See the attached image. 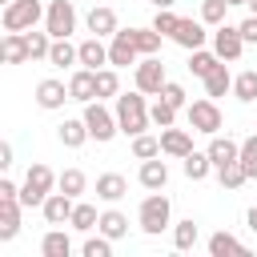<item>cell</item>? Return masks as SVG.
<instances>
[{
	"label": "cell",
	"mask_w": 257,
	"mask_h": 257,
	"mask_svg": "<svg viewBox=\"0 0 257 257\" xmlns=\"http://www.w3.org/2000/svg\"><path fill=\"white\" fill-rule=\"evenodd\" d=\"M24 36H28V52H32V60H48V48H52V32H48V28H44V32L28 28Z\"/></svg>",
	"instance_id": "37"
},
{
	"label": "cell",
	"mask_w": 257,
	"mask_h": 257,
	"mask_svg": "<svg viewBox=\"0 0 257 257\" xmlns=\"http://www.w3.org/2000/svg\"><path fill=\"white\" fill-rule=\"evenodd\" d=\"M213 52H217L225 64H233V60L245 52V36H241V28H237V24H217V32H213Z\"/></svg>",
	"instance_id": "9"
},
{
	"label": "cell",
	"mask_w": 257,
	"mask_h": 257,
	"mask_svg": "<svg viewBox=\"0 0 257 257\" xmlns=\"http://www.w3.org/2000/svg\"><path fill=\"white\" fill-rule=\"evenodd\" d=\"M149 112H153V124H161V128H169V124L177 120V104H169L165 96H157V104H153Z\"/></svg>",
	"instance_id": "42"
},
{
	"label": "cell",
	"mask_w": 257,
	"mask_h": 257,
	"mask_svg": "<svg viewBox=\"0 0 257 257\" xmlns=\"http://www.w3.org/2000/svg\"><path fill=\"white\" fill-rule=\"evenodd\" d=\"M96 229H100L104 237H112V241H120V237L128 233V217H124L120 209H104V213H100V221H96Z\"/></svg>",
	"instance_id": "25"
},
{
	"label": "cell",
	"mask_w": 257,
	"mask_h": 257,
	"mask_svg": "<svg viewBox=\"0 0 257 257\" xmlns=\"http://www.w3.org/2000/svg\"><path fill=\"white\" fill-rule=\"evenodd\" d=\"M124 193H128V181H124L120 173H100V177H96V197H100V201L116 205Z\"/></svg>",
	"instance_id": "22"
},
{
	"label": "cell",
	"mask_w": 257,
	"mask_h": 257,
	"mask_svg": "<svg viewBox=\"0 0 257 257\" xmlns=\"http://www.w3.org/2000/svg\"><path fill=\"white\" fill-rule=\"evenodd\" d=\"M245 225H249V229H253V233H257V205H253V209H249V213H245Z\"/></svg>",
	"instance_id": "49"
},
{
	"label": "cell",
	"mask_w": 257,
	"mask_h": 257,
	"mask_svg": "<svg viewBox=\"0 0 257 257\" xmlns=\"http://www.w3.org/2000/svg\"><path fill=\"white\" fill-rule=\"evenodd\" d=\"M48 64H52V68H72V64H80V44H68V36L52 40V48H48Z\"/></svg>",
	"instance_id": "21"
},
{
	"label": "cell",
	"mask_w": 257,
	"mask_h": 257,
	"mask_svg": "<svg viewBox=\"0 0 257 257\" xmlns=\"http://www.w3.org/2000/svg\"><path fill=\"white\" fill-rule=\"evenodd\" d=\"M241 169H245L249 177H257V133L241 141Z\"/></svg>",
	"instance_id": "44"
},
{
	"label": "cell",
	"mask_w": 257,
	"mask_h": 257,
	"mask_svg": "<svg viewBox=\"0 0 257 257\" xmlns=\"http://www.w3.org/2000/svg\"><path fill=\"white\" fill-rule=\"evenodd\" d=\"M161 153H165V157H177V161L189 157V153H193V133H189V128H173V124L161 128Z\"/></svg>",
	"instance_id": "13"
},
{
	"label": "cell",
	"mask_w": 257,
	"mask_h": 257,
	"mask_svg": "<svg viewBox=\"0 0 257 257\" xmlns=\"http://www.w3.org/2000/svg\"><path fill=\"white\" fill-rule=\"evenodd\" d=\"M217 64H221V56H217V52H205V48H193V52H189V72H193V76H201V80H205Z\"/></svg>",
	"instance_id": "31"
},
{
	"label": "cell",
	"mask_w": 257,
	"mask_h": 257,
	"mask_svg": "<svg viewBox=\"0 0 257 257\" xmlns=\"http://www.w3.org/2000/svg\"><path fill=\"white\" fill-rule=\"evenodd\" d=\"M4 197H20V189H16L12 181H0V201H4Z\"/></svg>",
	"instance_id": "48"
},
{
	"label": "cell",
	"mask_w": 257,
	"mask_h": 257,
	"mask_svg": "<svg viewBox=\"0 0 257 257\" xmlns=\"http://www.w3.org/2000/svg\"><path fill=\"white\" fill-rule=\"evenodd\" d=\"M0 56H4V64H24V60H32V52H28V36H24V32H4V40H0Z\"/></svg>",
	"instance_id": "18"
},
{
	"label": "cell",
	"mask_w": 257,
	"mask_h": 257,
	"mask_svg": "<svg viewBox=\"0 0 257 257\" xmlns=\"http://www.w3.org/2000/svg\"><path fill=\"white\" fill-rule=\"evenodd\" d=\"M8 165H12V145L0 141V169H8Z\"/></svg>",
	"instance_id": "47"
},
{
	"label": "cell",
	"mask_w": 257,
	"mask_h": 257,
	"mask_svg": "<svg viewBox=\"0 0 257 257\" xmlns=\"http://www.w3.org/2000/svg\"><path fill=\"white\" fill-rule=\"evenodd\" d=\"M225 92H233V76H229L225 60H221V64L205 76V96H213V100H217V96H225Z\"/></svg>",
	"instance_id": "27"
},
{
	"label": "cell",
	"mask_w": 257,
	"mask_h": 257,
	"mask_svg": "<svg viewBox=\"0 0 257 257\" xmlns=\"http://www.w3.org/2000/svg\"><path fill=\"white\" fill-rule=\"evenodd\" d=\"M84 124H88V133H92L96 145H104V141H112V137L120 133L116 112H108L100 100H88V104H84Z\"/></svg>",
	"instance_id": "6"
},
{
	"label": "cell",
	"mask_w": 257,
	"mask_h": 257,
	"mask_svg": "<svg viewBox=\"0 0 257 257\" xmlns=\"http://www.w3.org/2000/svg\"><path fill=\"white\" fill-rule=\"evenodd\" d=\"M249 12H253V16H257V0H249Z\"/></svg>",
	"instance_id": "51"
},
{
	"label": "cell",
	"mask_w": 257,
	"mask_h": 257,
	"mask_svg": "<svg viewBox=\"0 0 257 257\" xmlns=\"http://www.w3.org/2000/svg\"><path fill=\"white\" fill-rule=\"evenodd\" d=\"M84 24H88V32H92V36H112V32L120 28V24H116V12H112V8H104V4H100V8H92V12L84 16Z\"/></svg>",
	"instance_id": "23"
},
{
	"label": "cell",
	"mask_w": 257,
	"mask_h": 257,
	"mask_svg": "<svg viewBox=\"0 0 257 257\" xmlns=\"http://www.w3.org/2000/svg\"><path fill=\"white\" fill-rule=\"evenodd\" d=\"M209 253H213V257H225V253H245V245H241L233 233H225V229H221V233H213V237H209Z\"/></svg>",
	"instance_id": "36"
},
{
	"label": "cell",
	"mask_w": 257,
	"mask_h": 257,
	"mask_svg": "<svg viewBox=\"0 0 257 257\" xmlns=\"http://www.w3.org/2000/svg\"><path fill=\"white\" fill-rule=\"evenodd\" d=\"M161 96H165L169 104H177V108H185V88H181L177 80H165V88H161Z\"/></svg>",
	"instance_id": "45"
},
{
	"label": "cell",
	"mask_w": 257,
	"mask_h": 257,
	"mask_svg": "<svg viewBox=\"0 0 257 257\" xmlns=\"http://www.w3.org/2000/svg\"><path fill=\"white\" fill-rule=\"evenodd\" d=\"M40 253H44V257H68V253H72V237H68L64 229H48L44 241H40Z\"/></svg>",
	"instance_id": "26"
},
{
	"label": "cell",
	"mask_w": 257,
	"mask_h": 257,
	"mask_svg": "<svg viewBox=\"0 0 257 257\" xmlns=\"http://www.w3.org/2000/svg\"><path fill=\"white\" fill-rule=\"evenodd\" d=\"M149 4H153V8H173L177 0H149Z\"/></svg>",
	"instance_id": "50"
},
{
	"label": "cell",
	"mask_w": 257,
	"mask_h": 257,
	"mask_svg": "<svg viewBox=\"0 0 257 257\" xmlns=\"http://www.w3.org/2000/svg\"><path fill=\"white\" fill-rule=\"evenodd\" d=\"M80 253H84V257H112V237H104V233H100V237H88V241L80 245Z\"/></svg>",
	"instance_id": "43"
},
{
	"label": "cell",
	"mask_w": 257,
	"mask_h": 257,
	"mask_svg": "<svg viewBox=\"0 0 257 257\" xmlns=\"http://www.w3.org/2000/svg\"><path fill=\"white\" fill-rule=\"evenodd\" d=\"M233 96L241 104H253L257 100V68H245V72L233 76Z\"/></svg>",
	"instance_id": "28"
},
{
	"label": "cell",
	"mask_w": 257,
	"mask_h": 257,
	"mask_svg": "<svg viewBox=\"0 0 257 257\" xmlns=\"http://www.w3.org/2000/svg\"><path fill=\"white\" fill-rule=\"evenodd\" d=\"M72 209H76V197H68V193H48L44 205H40V213H44L48 225H68Z\"/></svg>",
	"instance_id": "12"
},
{
	"label": "cell",
	"mask_w": 257,
	"mask_h": 257,
	"mask_svg": "<svg viewBox=\"0 0 257 257\" xmlns=\"http://www.w3.org/2000/svg\"><path fill=\"white\" fill-rule=\"evenodd\" d=\"M169 221H173V201H169L161 189L149 193V197L141 201V209H137V225H141V233L157 237L161 229H169Z\"/></svg>",
	"instance_id": "2"
},
{
	"label": "cell",
	"mask_w": 257,
	"mask_h": 257,
	"mask_svg": "<svg viewBox=\"0 0 257 257\" xmlns=\"http://www.w3.org/2000/svg\"><path fill=\"white\" fill-rule=\"evenodd\" d=\"M80 64H84V68H104V64H108L104 36H88V40H80Z\"/></svg>",
	"instance_id": "24"
},
{
	"label": "cell",
	"mask_w": 257,
	"mask_h": 257,
	"mask_svg": "<svg viewBox=\"0 0 257 257\" xmlns=\"http://www.w3.org/2000/svg\"><path fill=\"white\" fill-rule=\"evenodd\" d=\"M229 4H249V0H229Z\"/></svg>",
	"instance_id": "52"
},
{
	"label": "cell",
	"mask_w": 257,
	"mask_h": 257,
	"mask_svg": "<svg viewBox=\"0 0 257 257\" xmlns=\"http://www.w3.org/2000/svg\"><path fill=\"white\" fill-rule=\"evenodd\" d=\"M137 181H141L149 193H157V189H165V185H169V165H165V161H157V157H149V161H141Z\"/></svg>",
	"instance_id": "19"
},
{
	"label": "cell",
	"mask_w": 257,
	"mask_h": 257,
	"mask_svg": "<svg viewBox=\"0 0 257 257\" xmlns=\"http://www.w3.org/2000/svg\"><path fill=\"white\" fill-rule=\"evenodd\" d=\"M44 28L52 32V40L72 36L76 32V8H72V0H52L48 12H44Z\"/></svg>",
	"instance_id": "8"
},
{
	"label": "cell",
	"mask_w": 257,
	"mask_h": 257,
	"mask_svg": "<svg viewBox=\"0 0 257 257\" xmlns=\"http://www.w3.org/2000/svg\"><path fill=\"white\" fill-rule=\"evenodd\" d=\"M68 92H72V100H80V104L96 100V68H76V72L68 76Z\"/></svg>",
	"instance_id": "16"
},
{
	"label": "cell",
	"mask_w": 257,
	"mask_h": 257,
	"mask_svg": "<svg viewBox=\"0 0 257 257\" xmlns=\"http://www.w3.org/2000/svg\"><path fill=\"white\" fill-rule=\"evenodd\" d=\"M185 116H189V128H193V133H205V137H217L221 124H225V116H221V108H217L213 96L193 100V104L185 108Z\"/></svg>",
	"instance_id": "5"
},
{
	"label": "cell",
	"mask_w": 257,
	"mask_h": 257,
	"mask_svg": "<svg viewBox=\"0 0 257 257\" xmlns=\"http://www.w3.org/2000/svg\"><path fill=\"white\" fill-rule=\"evenodd\" d=\"M48 8H40V0H12V4H4L0 24H4V32H28V28H36V20Z\"/></svg>",
	"instance_id": "4"
},
{
	"label": "cell",
	"mask_w": 257,
	"mask_h": 257,
	"mask_svg": "<svg viewBox=\"0 0 257 257\" xmlns=\"http://www.w3.org/2000/svg\"><path fill=\"white\" fill-rule=\"evenodd\" d=\"M237 28H241V36H245V44H257V16H253V12H249V16H245V20L237 24Z\"/></svg>",
	"instance_id": "46"
},
{
	"label": "cell",
	"mask_w": 257,
	"mask_h": 257,
	"mask_svg": "<svg viewBox=\"0 0 257 257\" xmlns=\"http://www.w3.org/2000/svg\"><path fill=\"white\" fill-rule=\"evenodd\" d=\"M229 8H233L229 0H201V20L217 28V24H225V12H229Z\"/></svg>",
	"instance_id": "40"
},
{
	"label": "cell",
	"mask_w": 257,
	"mask_h": 257,
	"mask_svg": "<svg viewBox=\"0 0 257 257\" xmlns=\"http://www.w3.org/2000/svg\"><path fill=\"white\" fill-rule=\"evenodd\" d=\"M217 181H221V189H241V185L249 181V173L241 169V161H233V165L217 169Z\"/></svg>",
	"instance_id": "39"
},
{
	"label": "cell",
	"mask_w": 257,
	"mask_h": 257,
	"mask_svg": "<svg viewBox=\"0 0 257 257\" xmlns=\"http://www.w3.org/2000/svg\"><path fill=\"white\" fill-rule=\"evenodd\" d=\"M133 157H137V161H149V157H161V137H149V133H141V137H133Z\"/></svg>",
	"instance_id": "38"
},
{
	"label": "cell",
	"mask_w": 257,
	"mask_h": 257,
	"mask_svg": "<svg viewBox=\"0 0 257 257\" xmlns=\"http://www.w3.org/2000/svg\"><path fill=\"white\" fill-rule=\"evenodd\" d=\"M133 40H137L141 56H161V32L157 28H133Z\"/></svg>",
	"instance_id": "34"
},
{
	"label": "cell",
	"mask_w": 257,
	"mask_h": 257,
	"mask_svg": "<svg viewBox=\"0 0 257 257\" xmlns=\"http://www.w3.org/2000/svg\"><path fill=\"white\" fill-rule=\"evenodd\" d=\"M181 169H185V177L189 181H205L209 177V169H213V161H209V153H189V157H181Z\"/></svg>",
	"instance_id": "29"
},
{
	"label": "cell",
	"mask_w": 257,
	"mask_h": 257,
	"mask_svg": "<svg viewBox=\"0 0 257 257\" xmlns=\"http://www.w3.org/2000/svg\"><path fill=\"white\" fill-rule=\"evenodd\" d=\"M133 80H137V88H141L145 96H161V88H165V80H169V76H165V60H161V56H141Z\"/></svg>",
	"instance_id": "7"
},
{
	"label": "cell",
	"mask_w": 257,
	"mask_h": 257,
	"mask_svg": "<svg viewBox=\"0 0 257 257\" xmlns=\"http://www.w3.org/2000/svg\"><path fill=\"white\" fill-rule=\"evenodd\" d=\"M64 100H72V92H68V84H64V80L48 76V80H40V84H36V104H40V108L56 112V108H64Z\"/></svg>",
	"instance_id": "11"
},
{
	"label": "cell",
	"mask_w": 257,
	"mask_h": 257,
	"mask_svg": "<svg viewBox=\"0 0 257 257\" xmlns=\"http://www.w3.org/2000/svg\"><path fill=\"white\" fill-rule=\"evenodd\" d=\"M104 96H120L116 68H96V100H104Z\"/></svg>",
	"instance_id": "35"
},
{
	"label": "cell",
	"mask_w": 257,
	"mask_h": 257,
	"mask_svg": "<svg viewBox=\"0 0 257 257\" xmlns=\"http://www.w3.org/2000/svg\"><path fill=\"white\" fill-rule=\"evenodd\" d=\"M137 56H141V48L133 40V28H116L112 44H108V64L112 68H128V64H137Z\"/></svg>",
	"instance_id": "10"
},
{
	"label": "cell",
	"mask_w": 257,
	"mask_h": 257,
	"mask_svg": "<svg viewBox=\"0 0 257 257\" xmlns=\"http://www.w3.org/2000/svg\"><path fill=\"white\" fill-rule=\"evenodd\" d=\"M96 221H100V213H96V205H88V201H76V209H72V229L76 233H92L96 229Z\"/></svg>",
	"instance_id": "30"
},
{
	"label": "cell",
	"mask_w": 257,
	"mask_h": 257,
	"mask_svg": "<svg viewBox=\"0 0 257 257\" xmlns=\"http://www.w3.org/2000/svg\"><path fill=\"white\" fill-rule=\"evenodd\" d=\"M177 24H181V16H177L173 8H157V16H153V28H157L161 36H173V32H177Z\"/></svg>",
	"instance_id": "41"
},
{
	"label": "cell",
	"mask_w": 257,
	"mask_h": 257,
	"mask_svg": "<svg viewBox=\"0 0 257 257\" xmlns=\"http://www.w3.org/2000/svg\"><path fill=\"white\" fill-rule=\"evenodd\" d=\"M56 137H60V145H64V149H80L92 133H88L84 116H64V120L56 124Z\"/></svg>",
	"instance_id": "17"
},
{
	"label": "cell",
	"mask_w": 257,
	"mask_h": 257,
	"mask_svg": "<svg viewBox=\"0 0 257 257\" xmlns=\"http://www.w3.org/2000/svg\"><path fill=\"white\" fill-rule=\"evenodd\" d=\"M56 189H60V193H68V197H80V193L88 189V177H84V169H64V173L56 177Z\"/></svg>",
	"instance_id": "32"
},
{
	"label": "cell",
	"mask_w": 257,
	"mask_h": 257,
	"mask_svg": "<svg viewBox=\"0 0 257 257\" xmlns=\"http://www.w3.org/2000/svg\"><path fill=\"white\" fill-rule=\"evenodd\" d=\"M20 233V197L0 201V241H12Z\"/></svg>",
	"instance_id": "20"
},
{
	"label": "cell",
	"mask_w": 257,
	"mask_h": 257,
	"mask_svg": "<svg viewBox=\"0 0 257 257\" xmlns=\"http://www.w3.org/2000/svg\"><path fill=\"white\" fill-rule=\"evenodd\" d=\"M209 161H213V169H225V165H233V161H241V141H233V137H213L209 141Z\"/></svg>",
	"instance_id": "14"
},
{
	"label": "cell",
	"mask_w": 257,
	"mask_h": 257,
	"mask_svg": "<svg viewBox=\"0 0 257 257\" xmlns=\"http://www.w3.org/2000/svg\"><path fill=\"white\" fill-rule=\"evenodd\" d=\"M197 237H201V229H197V221H193V217L173 225V245H177L181 253H185V249H193V245H197Z\"/></svg>",
	"instance_id": "33"
},
{
	"label": "cell",
	"mask_w": 257,
	"mask_h": 257,
	"mask_svg": "<svg viewBox=\"0 0 257 257\" xmlns=\"http://www.w3.org/2000/svg\"><path fill=\"white\" fill-rule=\"evenodd\" d=\"M149 120H153V112H149V104H145V92L137 88V92H120L116 96V124H120V133L124 137H141L145 128H149Z\"/></svg>",
	"instance_id": "1"
},
{
	"label": "cell",
	"mask_w": 257,
	"mask_h": 257,
	"mask_svg": "<svg viewBox=\"0 0 257 257\" xmlns=\"http://www.w3.org/2000/svg\"><path fill=\"white\" fill-rule=\"evenodd\" d=\"M0 4H12V0H0Z\"/></svg>",
	"instance_id": "53"
},
{
	"label": "cell",
	"mask_w": 257,
	"mask_h": 257,
	"mask_svg": "<svg viewBox=\"0 0 257 257\" xmlns=\"http://www.w3.org/2000/svg\"><path fill=\"white\" fill-rule=\"evenodd\" d=\"M173 40L181 44V48H205V40H209V32H205V20H185L181 16V24H177V32H173Z\"/></svg>",
	"instance_id": "15"
},
{
	"label": "cell",
	"mask_w": 257,
	"mask_h": 257,
	"mask_svg": "<svg viewBox=\"0 0 257 257\" xmlns=\"http://www.w3.org/2000/svg\"><path fill=\"white\" fill-rule=\"evenodd\" d=\"M56 189V173L48 169V165H32L28 173H24V185H20V205L24 209H32V205H44V197Z\"/></svg>",
	"instance_id": "3"
}]
</instances>
